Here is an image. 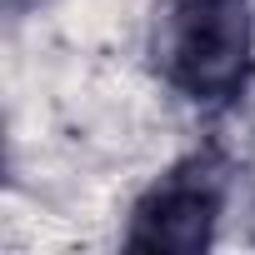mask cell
<instances>
[{"label":"cell","mask_w":255,"mask_h":255,"mask_svg":"<svg viewBox=\"0 0 255 255\" xmlns=\"http://www.w3.org/2000/svg\"><path fill=\"white\" fill-rule=\"evenodd\" d=\"M155 65L200 105L235 100L250 80L245 0H170L155 30Z\"/></svg>","instance_id":"6da1fadb"},{"label":"cell","mask_w":255,"mask_h":255,"mask_svg":"<svg viewBox=\"0 0 255 255\" xmlns=\"http://www.w3.org/2000/svg\"><path fill=\"white\" fill-rule=\"evenodd\" d=\"M220 205H225L220 165L205 155H190L140 195L125 245L130 250H165V255H195L215 240Z\"/></svg>","instance_id":"7a4b0ae2"}]
</instances>
